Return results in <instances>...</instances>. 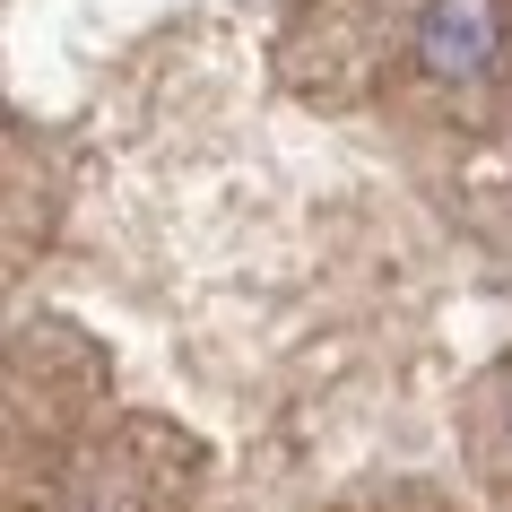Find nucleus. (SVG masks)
<instances>
[{"label": "nucleus", "instance_id": "obj_1", "mask_svg": "<svg viewBox=\"0 0 512 512\" xmlns=\"http://www.w3.org/2000/svg\"><path fill=\"white\" fill-rule=\"evenodd\" d=\"M105 408V356L70 322H35L9 348V512L53 504L70 460L87 452V426Z\"/></svg>", "mask_w": 512, "mask_h": 512}, {"label": "nucleus", "instance_id": "obj_2", "mask_svg": "<svg viewBox=\"0 0 512 512\" xmlns=\"http://www.w3.org/2000/svg\"><path fill=\"white\" fill-rule=\"evenodd\" d=\"M191 469H200L191 434H174L165 417H131L70 460L44 512H174L191 495Z\"/></svg>", "mask_w": 512, "mask_h": 512}, {"label": "nucleus", "instance_id": "obj_3", "mask_svg": "<svg viewBox=\"0 0 512 512\" xmlns=\"http://www.w3.org/2000/svg\"><path fill=\"white\" fill-rule=\"evenodd\" d=\"M504 35H512L504 0H426L417 9V70L443 87H469L504 61Z\"/></svg>", "mask_w": 512, "mask_h": 512}]
</instances>
